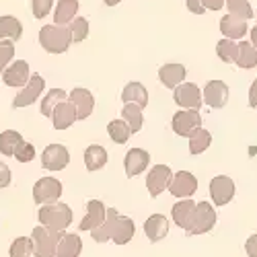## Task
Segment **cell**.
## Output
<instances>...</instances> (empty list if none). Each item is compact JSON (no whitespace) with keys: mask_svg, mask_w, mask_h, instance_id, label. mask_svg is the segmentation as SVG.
Listing matches in <instances>:
<instances>
[{"mask_svg":"<svg viewBox=\"0 0 257 257\" xmlns=\"http://www.w3.org/2000/svg\"><path fill=\"white\" fill-rule=\"evenodd\" d=\"M39 224L46 226L48 230L54 232H64L70 224H72V208L64 202H56V204H46L39 208Z\"/></svg>","mask_w":257,"mask_h":257,"instance_id":"cell-1","label":"cell"},{"mask_svg":"<svg viewBox=\"0 0 257 257\" xmlns=\"http://www.w3.org/2000/svg\"><path fill=\"white\" fill-rule=\"evenodd\" d=\"M39 46L48 54H66L72 46V35L68 27L46 25L39 31Z\"/></svg>","mask_w":257,"mask_h":257,"instance_id":"cell-2","label":"cell"},{"mask_svg":"<svg viewBox=\"0 0 257 257\" xmlns=\"http://www.w3.org/2000/svg\"><path fill=\"white\" fill-rule=\"evenodd\" d=\"M64 232H54L48 230L46 226H35L31 232V241H33V255L35 257H56L58 243L62 239Z\"/></svg>","mask_w":257,"mask_h":257,"instance_id":"cell-3","label":"cell"},{"mask_svg":"<svg viewBox=\"0 0 257 257\" xmlns=\"http://www.w3.org/2000/svg\"><path fill=\"white\" fill-rule=\"evenodd\" d=\"M214 224H216V212H214V206L210 202H198L194 218H191V224L187 228V234H204V232L212 230Z\"/></svg>","mask_w":257,"mask_h":257,"instance_id":"cell-4","label":"cell"},{"mask_svg":"<svg viewBox=\"0 0 257 257\" xmlns=\"http://www.w3.org/2000/svg\"><path fill=\"white\" fill-rule=\"evenodd\" d=\"M62 198V183L54 177H41L33 185V200L39 206L56 204Z\"/></svg>","mask_w":257,"mask_h":257,"instance_id":"cell-5","label":"cell"},{"mask_svg":"<svg viewBox=\"0 0 257 257\" xmlns=\"http://www.w3.org/2000/svg\"><path fill=\"white\" fill-rule=\"evenodd\" d=\"M171 127L173 132L181 138H189L194 134L198 127H202V117H200V111L196 109H181L173 115V121H171Z\"/></svg>","mask_w":257,"mask_h":257,"instance_id":"cell-6","label":"cell"},{"mask_svg":"<svg viewBox=\"0 0 257 257\" xmlns=\"http://www.w3.org/2000/svg\"><path fill=\"white\" fill-rule=\"evenodd\" d=\"M202 91L198 84L194 82H181L179 87H175L173 91V101L181 107V109H196L200 111L202 107Z\"/></svg>","mask_w":257,"mask_h":257,"instance_id":"cell-7","label":"cell"},{"mask_svg":"<svg viewBox=\"0 0 257 257\" xmlns=\"http://www.w3.org/2000/svg\"><path fill=\"white\" fill-rule=\"evenodd\" d=\"M44 89H46L44 76L37 74V72H33L31 78H29V82H27L25 87L21 89V93L13 99V107L17 109V107H29V105H33V103L39 99V95L44 93Z\"/></svg>","mask_w":257,"mask_h":257,"instance_id":"cell-8","label":"cell"},{"mask_svg":"<svg viewBox=\"0 0 257 257\" xmlns=\"http://www.w3.org/2000/svg\"><path fill=\"white\" fill-rule=\"evenodd\" d=\"M171 179H173V173H171V167H167V165H155L148 171L146 187H148L151 198H159L165 189H169Z\"/></svg>","mask_w":257,"mask_h":257,"instance_id":"cell-9","label":"cell"},{"mask_svg":"<svg viewBox=\"0 0 257 257\" xmlns=\"http://www.w3.org/2000/svg\"><path fill=\"white\" fill-rule=\"evenodd\" d=\"M70 163V153L62 144H50L41 153V167L48 171H62Z\"/></svg>","mask_w":257,"mask_h":257,"instance_id":"cell-10","label":"cell"},{"mask_svg":"<svg viewBox=\"0 0 257 257\" xmlns=\"http://www.w3.org/2000/svg\"><path fill=\"white\" fill-rule=\"evenodd\" d=\"M196 189H198V179L191 175L189 171H179V173L173 175V179L169 183L171 196H175L179 200H189L196 194Z\"/></svg>","mask_w":257,"mask_h":257,"instance_id":"cell-11","label":"cell"},{"mask_svg":"<svg viewBox=\"0 0 257 257\" xmlns=\"http://www.w3.org/2000/svg\"><path fill=\"white\" fill-rule=\"evenodd\" d=\"M210 198L214 206H226L234 198V181L226 175H218L210 181Z\"/></svg>","mask_w":257,"mask_h":257,"instance_id":"cell-12","label":"cell"},{"mask_svg":"<svg viewBox=\"0 0 257 257\" xmlns=\"http://www.w3.org/2000/svg\"><path fill=\"white\" fill-rule=\"evenodd\" d=\"M31 78V68L25 60H13L3 72V80L7 87H25Z\"/></svg>","mask_w":257,"mask_h":257,"instance_id":"cell-13","label":"cell"},{"mask_svg":"<svg viewBox=\"0 0 257 257\" xmlns=\"http://www.w3.org/2000/svg\"><path fill=\"white\" fill-rule=\"evenodd\" d=\"M68 101L74 105L78 119H87L95 109V97H93V93L89 89H82V87L72 89L68 93Z\"/></svg>","mask_w":257,"mask_h":257,"instance_id":"cell-14","label":"cell"},{"mask_svg":"<svg viewBox=\"0 0 257 257\" xmlns=\"http://www.w3.org/2000/svg\"><path fill=\"white\" fill-rule=\"evenodd\" d=\"M151 163V155H148L144 148H130L123 157V169L127 177H138L140 173H144V169H148Z\"/></svg>","mask_w":257,"mask_h":257,"instance_id":"cell-15","label":"cell"},{"mask_svg":"<svg viewBox=\"0 0 257 257\" xmlns=\"http://www.w3.org/2000/svg\"><path fill=\"white\" fill-rule=\"evenodd\" d=\"M204 101L212 107V109H222L228 101V87L224 80H208L202 93Z\"/></svg>","mask_w":257,"mask_h":257,"instance_id":"cell-16","label":"cell"},{"mask_svg":"<svg viewBox=\"0 0 257 257\" xmlns=\"http://www.w3.org/2000/svg\"><path fill=\"white\" fill-rule=\"evenodd\" d=\"M105 214H107V208L103 202L99 200H89L87 204V216L82 218V222L78 224V230L80 232H91L95 230L97 226H101V222L105 220Z\"/></svg>","mask_w":257,"mask_h":257,"instance_id":"cell-17","label":"cell"},{"mask_svg":"<svg viewBox=\"0 0 257 257\" xmlns=\"http://www.w3.org/2000/svg\"><path fill=\"white\" fill-rule=\"evenodd\" d=\"M144 234L151 243L163 241L169 234V220L163 216V214H153V216H148V220L144 222Z\"/></svg>","mask_w":257,"mask_h":257,"instance_id":"cell-18","label":"cell"},{"mask_svg":"<svg viewBox=\"0 0 257 257\" xmlns=\"http://www.w3.org/2000/svg\"><path fill=\"white\" fill-rule=\"evenodd\" d=\"M185 66L183 64H165L159 68V80L165 84L167 89H175L181 82H185Z\"/></svg>","mask_w":257,"mask_h":257,"instance_id":"cell-19","label":"cell"},{"mask_svg":"<svg viewBox=\"0 0 257 257\" xmlns=\"http://www.w3.org/2000/svg\"><path fill=\"white\" fill-rule=\"evenodd\" d=\"M76 119H78L76 117V109H74V105L68 99L58 103V107L52 113V123H54L56 130H66V127H70Z\"/></svg>","mask_w":257,"mask_h":257,"instance_id":"cell-20","label":"cell"},{"mask_svg":"<svg viewBox=\"0 0 257 257\" xmlns=\"http://www.w3.org/2000/svg\"><path fill=\"white\" fill-rule=\"evenodd\" d=\"M78 13V0H58L54 9V25L68 27L76 19Z\"/></svg>","mask_w":257,"mask_h":257,"instance_id":"cell-21","label":"cell"},{"mask_svg":"<svg viewBox=\"0 0 257 257\" xmlns=\"http://www.w3.org/2000/svg\"><path fill=\"white\" fill-rule=\"evenodd\" d=\"M196 204L194 200H181L173 206V210H171V216H173V222L183 228L187 232L189 224H191V218H194V212H196Z\"/></svg>","mask_w":257,"mask_h":257,"instance_id":"cell-22","label":"cell"},{"mask_svg":"<svg viewBox=\"0 0 257 257\" xmlns=\"http://www.w3.org/2000/svg\"><path fill=\"white\" fill-rule=\"evenodd\" d=\"M136 234V226L134 220L127 216H117L113 228H111V241L115 245H127L132 241V237Z\"/></svg>","mask_w":257,"mask_h":257,"instance_id":"cell-23","label":"cell"},{"mask_svg":"<svg viewBox=\"0 0 257 257\" xmlns=\"http://www.w3.org/2000/svg\"><path fill=\"white\" fill-rule=\"evenodd\" d=\"M121 101L127 105V103H132V105H138L140 109H144V107L148 105V91L142 82H127L123 91H121Z\"/></svg>","mask_w":257,"mask_h":257,"instance_id":"cell-24","label":"cell"},{"mask_svg":"<svg viewBox=\"0 0 257 257\" xmlns=\"http://www.w3.org/2000/svg\"><path fill=\"white\" fill-rule=\"evenodd\" d=\"M220 33L226 37V39H239V37H245L247 35V21L239 19V17H232V15H226L220 19Z\"/></svg>","mask_w":257,"mask_h":257,"instance_id":"cell-25","label":"cell"},{"mask_svg":"<svg viewBox=\"0 0 257 257\" xmlns=\"http://www.w3.org/2000/svg\"><path fill=\"white\" fill-rule=\"evenodd\" d=\"M82 251V241L78 234L64 232L56 249V257H78Z\"/></svg>","mask_w":257,"mask_h":257,"instance_id":"cell-26","label":"cell"},{"mask_svg":"<svg viewBox=\"0 0 257 257\" xmlns=\"http://www.w3.org/2000/svg\"><path fill=\"white\" fill-rule=\"evenodd\" d=\"M21 35H23V25L17 17L5 15L0 17V41H19Z\"/></svg>","mask_w":257,"mask_h":257,"instance_id":"cell-27","label":"cell"},{"mask_svg":"<svg viewBox=\"0 0 257 257\" xmlns=\"http://www.w3.org/2000/svg\"><path fill=\"white\" fill-rule=\"evenodd\" d=\"M119 216V212L115 208H107V214H105V220L101 222V226H97L95 230H91V237L93 241L97 243H105V241H111V228L115 224Z\"/></svg>","mask_w":257,"mask_h":257,"instance_id":"cell-28","label":"cell"},{"mask_svg":"<svg viewBox=\"0 0 257 257\" xmlns=\"http://www.w3.org/2000/svg\"><path fill=\"white\" fill-rule=\"evenodd\" d=\"M107 165V151L99 144H91L87 151H84V167L87 171H99Z\"/></svg>","mask_w":257,"mask_h":257,"instance_id":"cell-29","label":"cell"},{"mask_svg":"<svg viewBox=\"0 0 257 257\" xmlns=\"http://www.w3.org/2000/svg\"><path fill=\"white\" fill-rule=\"evenodd\" d=\"M144 109H140L138 105H132V103H127L123 105V109H121V119L127 123V127H130V132L136 134L142 130V125H144Z\"/></svg>","mask_w":257,"mask_h":257,"instance_id":"cell-30","label":"cell"},{"mask_svg":"<svg viewBox=\"0 0 257 257\" xmlns=\"http://www.w3.org/2000/svg\"><path fill=\"white\" fill-rule=\"evenodd\" d=\"M234 64L243 70H249V68L257 66V50L251 46V41H241L239 44V54H237Z\"/></svg>","mask_w":257,"mask_h":257,"instance_id":"cell-31","label":"cell"},{"mask_svg":"<svg viewBox=\"0 0 257 257\" xmlns=\"http://www.w3.org/2000/svg\"><path fill=\"white\" fill-rule=\"evenodd\" d=\"M23 136H21L17 130H5L3 134H0V153H3L5 157H15L17 148L23 144Z\"/></svg>","mask_w":257,"mask_h":257,"instance_id":"cell-32","label":"cell"},{"mask_svg":"<svg viewBox=\"0 0 257 257\" xmlns=\"http://www.w3.org/2000/svg\"><path fill=\"white\" fill-rule=\"evenodd\" d=\"M66 99H68L66 91H62V89H50L46 93V97L41 99V113L52 119V113H54V109L58 107V103L66 101Z\"/></svg>","mask_w":257,"mask_h":257,"instance_id":"cell-33","label":"cell"},{"mask_svg":"<svg viewBox=\"0 0 257 257\" xmlns=\"http://www.w3.org/2000/svg\"><path fill=\"white\" fill-rule=\"evenodd\" d=\"M212 144V134L204 127H198V130L189 136V153L191 155H202L204 151H208Z\"/></svg>","mask_w":257,"mask_h":257,"instance_id":"cell-34","label":"cell"},{"mask_svg":"<svg viewBox=\"0 0 257 257\" xmlns=\"http://www.w3.org/2000/svg\"><path fill=\"white\" fill-rule=\"evenodd\" d=\"M107 134H109V138L115 144H125L132 136L130 127H127V123L123 119H111L109 123H107Z\"/></svg>","mask_w":257,"mask_h":257,"instance_id":"cell-35","label":"cell"},{"mask_svg":"<svg viewBox=\"0 0 257 257\" xmlns=\"http://www.w3.org/2000/svg\"><path fill=\"white\" fill-rule=\"evenodd\" d=\"M224 7L228 9V15L239 17L243 21L253 19V9L249 5V0H224Z\"/></svg>","mask_w":257,"mask_h":257,"instance_id":"cell-36","label":"cell"},{"mask_svg":"<svg viewBox=\"0 0 257 257\" xmlns=\"http://www.w3.org/2000/svg\"><path fill=\"white\" fill-rule=\"evenodd\" d=\"M216 54H218V58L222 60V62H226V64H230V62H234L237 60V54H239V44L237 41H232V39H220L218 41V46H216Z\"/></svg>","mask_w":257,"mask_h":257,"instance_id":"cell-37","label":"cell"},{"mask_svg":"<svg viewBox=\"0 0 257 257\" xmlns=\"http://www.w3.org/2000/svg\"><path fill=\"white\" fill-rule=\"evenodd\" d=\"M33 255V241L31 237H19L11 243L9 257H31Z\"/></svg>","mask_w":257,"mask_h":257,"instance_id":"cell-38","label":"cell"},{"mask_svg":"<svg viewBox=\"0 0 257 257\" xmlns=\"http://www.w3.org/2000/svg\"><path fill=\"white\" fill-rule=\"evenodd\" d=\"M70 29V35H72V44H80L89 37V21L84 17H76L72 23L68 25Z\"/></svg>","mask_w":257,"mask_h":257,"instance_id":"cell-39","label":"cell"},{"mask_svg":"<svg viewBox=\"0 0 257 257\" xmlns=\"http://www.w3.org/2000/svg\"><path fill=\"white\" fill-rule=\"evenodd\" d=\"M13 60H15V44L9 39L0 41V72H5Z\"/></svg>","mask_w":257,"mask_h":257,"instance_id":"cell-40","label":"cell"},{"mask_svg":"<svg viewBox=\"0 0 257 257\" xmlns=\"http://www.w3.org/2000/svg\"><path fill=\"white\" fill-rule=\"evenodd\" d=\"M54 9V0H31V13L35 19H46Z\"/></svg>","mask_w":257,"mask_h":257,"instance_id":"cell-41","label":"cell"},{"mask_svg":"<svg viewBox=\"0 0 257 257\" xmlns=\"http://www.w3.org/2000/svg\"><path fill=\"white\" fill-rule=\"evenodd\" d=\"M15 159L19 163H31L35 159V146L31 142H23L19 148H17V153H15Z\"/></svg>","mask_w":257,"mask_h":257,"instance_id":"cell-42","label":"cell"},{"mask_svg":"<svg viewBox=\"0 0 257 257\" xmlns=\"http://www.w3.org/2000/svg\"><path fill=\"white\" fill-rule=\"evenodd\" d=\"M11 179H13L11 169H9L5 163H0V189L9 187V185H11Z\"/></svg>","mask_w":257,"mask_h":257,"instance_id":"cell-43","label":"cell"},{"mask_svg":"<svg viewBox=\"0 0 257 257\" xmlns=\"http://www.w3.org/2000/svg\"><path fill=\"white\" fill-rule=\"evenodd\" d=\"M245 251L249 257H257V234H251L245 243Z\"/></svg>","mask_w":257,"mask_h":257,"instance_id":"cell-44","label":"cell"},{"mask_svg":"<svg viewBox=\"0 0 257 257\" xmlns=\"http://www.w3.org/2000/svg\"><path fill=\"white\" fill-rule=\"evenodd\" d=\"M202 7L204 11H220L224 7V0H202Z\"/></svg>","mask_w":257,"mask_h":257,"instance_id":"cell-45","label":"cell"},{"mask_svg":"<svg viewBox=\"0 0 257 257\" xmlns=\"http://www.w3.org/2000/svg\"><path fill=\"white\" fill-rule=\"evenodd\" d=\"M185 3H187V9H189V13H194V15H202V13H204L202 0H185Z\"/></svg>","mask_w":257,"mask_h":257,"instance_id":"cell-46","label":"cell"},{"mask_svg":"<svg viewBox=\"0 0 257 257\" xmlns=\"http://www.w3.org/2000/svg\"><path fill=\"white\" fill-rule=\"evenodd\" d=\"M249 107H257V78L253 80L249 89Z\"/></svg>","mask_w":257,"mask_h":257,"instance_id":"cell-47","label":"cell"},{"mask_svg":"<svg viewBox=\"0 0 257 257\" xmlns=\"http://www.w3.org/2000/svg\"><path fill=\"white\" fill-rule=\"evenodd\" d=\"M251 46L257 50V25L251 29Z\"/></svg>","mask_w":257,"mask_h":257,"instance_id":"cell-48","label":"cell"},{"mask_svg":"<svg viewBox=\"0 0 257 257\" xmlns=\"http://www.w3.org/2000/svg\"><path fill=\"white\" fill-rule=\"evenodd\" d=\"M103 3L107 5V7H115V5H119L121 0H103Z\"/></svg>","mask_w":257,"mask_h":257,"instance_id":"cell-49","label":"cell"}]
</instances>
